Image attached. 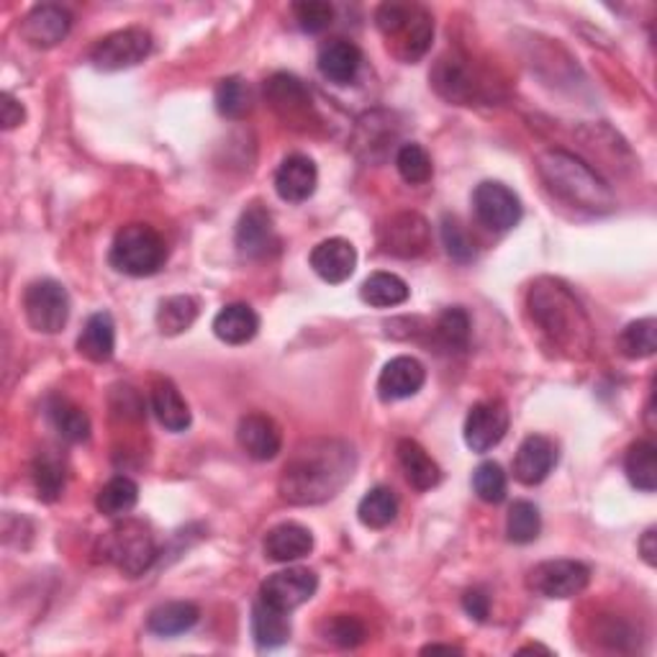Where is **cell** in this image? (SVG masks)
<instances>
[{"mask_svg": "<svg viewBox=\"0 0 657 657\" xmlns=\"http://www.w3.org/2000/svg\"><path fill=\"white\" fill-rule=\"evenodd\" d=\"M442 245L455 262L468 265L476 260V242H472L468 231H465L455 219H450V216L442 219Z\"/></svg>", "mask_w": 657, "mask_h": 657, "instance_id": "cell-47", "label": "cell"}, {"mask_svg": "<svg viewBox=\"0 0 657 657\" xmlns=\"http://www.w3.org/2000/svg\"><path fill=\"white\" fill-rule=\"evenodd\" d=\"M23 119H27V111H23V106L16 101L11 93H3V103H0V121H3V129H16L21 127Z\"/></svg>", "mask_w": 657, "mask_h": 657, "instance_id": "cell-48", "label": "cell"}, {"mask_svg": "<svg viewBox=\"0 0 657 657\" xmlns=\"http://www.w3.org/2000/svg\"><path fill=\"white\" fill-rule=\"evenodd\" d=\"M213 335L227 345H247L252 342L260 331V316L247 303H229L213 316Z\"/></svg>", "mask_w": 657, "mask_h": 657, "instance_id": "cell-25", "label": "cell"}, {"mask_svg": "<svg viewBox=\"0 0 657 657\" xmlns=\"http://www.w3.org/2000/svg\"><path fill=\"white\" fill-rule=\"evenodd\" d=\"M557 465V447L550 437L529 435L514 457V478L521 486H539Z\"/></svg>", "mask_w": 657, "mask_h": 657, "instance_id": "cell-19", "label": "cell"}, {"mask_svg": "<svg viewBox=\"0 0 657 657\" xmlns=\"http://www.w3.org/2000/svg\"><path fill=\"white\" fill-rule=\"evenodd\" d=\"M198 319V301L193 296H170L165 298L157 309V329L165 337H178L182 331H188Z\"/></svg>", "mask_w": 657, "mask_h": 657, "instance_id": "cell-37", "label": "cell"}, {"mask_svg": "<svg viewBox=\"0 0 657 657\" xmlns=\"http://www.w3.org/2000/svg\"><path fill=\"white\" fill-rule=\"evenodd\" d=\"M311 268L321 280L339 286L355 276L357 268V249L352 242H347L342 237L323 239L321 245L313 247L311 252Z\"/></svg>", "mask_w": 657, "mask_h": 657, "instance_id": "cell-21", "label": "cell"}, {"mask_svg": "<svg viewBox=\"0 0 657 657\" xmlns=\"http://www.w3.org/2000/svg\"><path fill=\"white\" fill-rule=\"evenodd\" d=\"M462 609L468 611L470 617L476 619V621H486L488 619V609H490L488 596L484 594V590H478V588L468 590V594L462 596Z\"/></svg>", "mask_w": 657, "mask_h": 657, "instance_id": "cell-49", "label": "cell"}, {"mask_svg": "<svg viewBox=\"0 0 657 657\" xmlns=\"http://www.w3.org/2000/svg\"><path fill=\"white\" fill-rule=\"evenodd\" d=\"M637 547H639V555H643V560L653 568V565L657 563V531L647 529Z\"/></svg>", "mask_w": 657, "mask_h": 657, "instance_id": "cell-50", "label": "cell"}, {"mask_svg": "<svg viewBox=\"0 0 657 657\" xmlns=\"http://www.w3.org/2000/svg\"><path fill=\"white\" fill-rule=\"evenodd\" d=\"M396 168L409 186H424L435 175V165H431L429 152L421 145H416V141H409V145L398 149Z\"/></svg>", "mask_w": 657, "mask_h": 657, "instance_id": "cell-41", "label": "cell"}, {"mask_svg": "<svg viewBox=\"0 0 657 657\" xmlns=\"http://www.w3.org/2000/svg\"><path fill=\"white\" fill-rule=\"evenodd\" d=\"M398 517V498L388 486H376L362 496L357 506V519L368 529H386Z\"/></svg>", "mask_w": 657, "mask_h": 657, "instance_id": "cell-36", "label": "cell"}, {"mask_svg": "<svg viewBox=\"0 0 657 657\" xmlns=\"http://www.w3.org/2000/svg\"><path fill=\"white\" fill-rule=\"evenodd\" d=\"M431 86L437 88L439 96L457 106H470L484 93V82H480L478 72L470 68L468 60L457 54L442 57L437 62L435 72H431Z\"/></svg>", "mask_w": 657, "mask_h": 657, "instance_id": "cell-14", "label": "cell"}, {"mask_svg": "<svg viewBox=\"0 0 657 657\" xmlns=\"http://www.w3.org/2000/svg\"><path fill=\"white\" fill-rule=\"evenodd\" d=\"M590 584L588 565L578 560H545L527 576V586L545 598H573Z\"/></svg>", "mask_w": 657, "mask_h": 657, "instance_id": "cell-9", "label": "cell"}, {"mask_svg": "<svg viewBox=\"0 0 657 657\" xmlns=\"http://www.w3.org/2000/svg\"><path fill=\"white\" fill-rule=\"evenodd\" d=\"M398 452V462H401V470L409 484L416 490H431L439 486V480H442V470H439V465L431 460L429 452L424 450L419 442H414V439H401L396 447Z\"/></svg>", "mask_w": 657, "mask_h": 657, "instance_id": "cell-26", "label": "cell"}, {"mask_svg": "<svg viewBox=\"0 0 657 657\" xmlns=\"http://www.w3.org/2000/svg\"><path fill=\"white\" fill-rule=\"evenodd\" d=\"M316 64H319V72L329 82H337V86H349L357 78L362 64V52L360 47L352 44L347 39H329L323 41L319 49V57H316Z\"/></svg>", "mask_w": 657, "mask_h": 657, "instance_id": "cell-23", "label": "cell"}, {"mask_svg": "<svg viewBox=\"0 0 657 657\" xmlns=\"http://www.w3.org/2000/svg\"><path fill=\"white\" fill-rule=\"evenodd\" d=\"M316 186H319V170H316L311 157L290 155L280 162V168L276 172V190L282 201L288 203L309 201Z\"/></svg>", "mask_w": 657, "mask_h": 657, "instance_id": "cell-22", "label": "cell"}, {"mask_svg": "<svg viewBox=\"0 0 657 657\" xmlns=\"http://www.w3.org/2000/svg\"><path fill=\"white\" fill-rule=\"evenodd\" d=\"M542 531V517L539 509L531 501H514L506 517V535L514 545H529L535 542Z\"/></svg>", "mask_w": 657, "mask_h": 657, "instance_id": "cell-40", "label": "cell"}, {"mask_svg": "<svg viewBox=\"0 0 657 657\" xmlns=\"http://www.w3.org/2000/svg\"><path fill=\"white\" fill-rule=\"evenodd\" d=\"M380 116L382 113H368L360 121V127H357L355 149L362 160H370V162L382 160V157L390 152V147H394L396 129H388L380 135V129H386V123H388V119L380 121Z\"/></svg>", "mask_w": 657, "mask_h": 657, "instance_id": "cell-32", "label": "cell"}, {"mask_svg": "<svg viewBox=\"0 0 657 657\" xmlns=\"http://www.w3.org/2000/svg\"><path fill=\"white\" fill-rule=\"evenodd\" d=\"M293 16L306 34H321L335 21V6L327 0H303L293 6Z\"/></svg>", "mask_w": 657, "mask_h": 657, "instance_id": "cell-46", "label": "cell"}, {"mask_svg": "<svg viewBox=\"0 0 657 657\" xmlns=\"http://www.w3.org/2000/svg\"><path fill=\"white\" fill-rule=\"evenodd\" d=\"M47 414H49V421H52V427L57 429V435L62 439H68V442H86L90 437V419L88 414L80 409V406H74L68 398H52L47 406Z\"/></svg>", "mask_w": 657, "mask_h": 657, "instance_id": "cell-35", "label": "cell"}, {"mask_svg": "<svg viewBox=\"0 0 657 657\" xmlns=\"http://www.w3.org/2000/svg\"><path fill=\"white\" fill-rule=\"evenodd\" d=\"M106 563L121 570L127 578H139L152 568L157 560V542L149 527L141 521L127 519L116 524L101 537V550Z\"/></svg>", "mask_w": 657, "mask_h": 657, "instance_id": "cell-6", "label": "cell"}, {"mask_svg": "<svg viewBox=\"0 0 657 657\" xmlns=\"http://www.w3.org/2000/svg\"><path fill=\"white\" fill-rule=\"evenodd\" d=\"M237 249L247 260H262L278 249V235L272 227V216L268 208L252 203L239 216L237 223Z\"/></svg>", "mask_w": 657, "mask_h": 657, "instance_id": "cell-15", "label": "cell"}, {"mask_svg": "<svg viewBox=\"0 0 657 657\" xmlns=\"http://www.w3.org/2000/svg\"><path fill=\"white\" fill-rule=\"evenodd\" d=\"M624 470H627L629 484L643 494H653L657 488V450L653 442L639 439L627 450L624 457Z\"/></svg>", "mask_w": 657, "mask_h": 657, "instance_id": "cell-33", "label": "cell"}, {"mask_svg": "<svg viewBox=\"0 0 657 657\" xmlns=\"http://www.w3.org/2000/svg\"><path fill=\"white\" fill-rule=\"evenodd\" d=\"M509 409L504 401H480L468 411L465 419V445L472 452H488L496 445H501V439L509 431Z\"/></svg>", "mask_w": 657, "mask_h": 657, "instance_id": "cell-13", "label": "cell"}, {"mask_svg": "<svg viewBox=\"0 0 657 657\" xmlns=\"http://www.w3.org/2000/svg\"><path fill=\"white\" fill-rule=\"evenodd\" d=\"M108 260L123 276L149 278L168 260V245L147 223H127L116 231Z\"/></svg>", "mask_w": 657, "mask_h": 657, "instance_id": "cell-5", "label": "cell"}, {"mask_svg": "<svg viewBox=\"0 0 657 657\" xmlns=\"http://www.w3.org/2000/svg\"><path fill=\"white\" fill-rule=\"evenodd\" d=\"M139 504V486L127 476H116L108 480V484L98 490L96 509L103 514V517L119 519L127 517L129 511H135Z\"/></svg>", "mask_w": 657, "mask_h": 657, "instance_id": "cell-34", "label": "cell"}, {"mask_svg": "<svg viewBox=\"0 0 657 657\" xmlns=\"http://www.w3.org/2000/svg\"><path fill=\"white\" fill-rule=\"evenodd\" d=\"M421 653H424V655H429V653H450V655H460L462 650H460V647H452V645H427Z\"/></svg>", "mask_w": 657, "mask_h": 657, "instance_id": "cell-51", "label": "cell"}, {"mask_svg": "<svg viewBox=\"0 0 657 657\" xmlns=\"http://www.w3.org/2000/svg\"><path fill=\"white\" fill-rule=\"evenodd\" d=\"M70 29H72L70 11H64L62 6H54V3L31 8L27 19L21 21V37L27 39L31 47H39V49L57 47L60 41L68 39Z\"/></svg>", "mask_w": 657, "mask_h": 657, "instance_id": "cell-16", "label": "cell"}, {"mask_svg": "<svg viewBox=\"0 0 657 657\" xmlns=\"http://www.w3.org/2000/svg\"><path fill=\"white\" fill-rule=\"evenodd\" d=\"M472 211L490 231H509L521 221V201L504 182L486 180L472 190Z\"/></svg>", "mask_w": 657, "mask_h": 657, "instance_id": "cell-10", "label": "cell"}, {"mask_svg": "<svg viewBox=\"0 0 657 657\" xmlns=\"http://www.w3.org/2000/svg\"><path fill=\"white\" fill-rule=\"evenodd\" d=\"M427 382V370L416 357L401 355L386 362V368L380 370L378 378V396L382 401H404V398H414Z\"/></svg>", "mask_w": 657, "mask_h": 657, "instance_id": "cell-18", "label": "cell"}, {"mask_svg": "<svg viewBox=\"0 0 657 657\" xmlns=\"http://www.w3.org/2000/svg\"><path fill=\"white\" fill-rule=\"evenodd\" d=\"M64 484H68L64 465L52 455H39L34 462V486L41 501L54 504L62 496Z\"/></svg>", "mask_w": 657, "mask_h": 657, "instance_id": "cell-42", "label": "cell"}, {"mask_svg": "<svg viewBox=\"0 0 657 657\" xmlns=\"http://www.w3.org/2000/svg\"><path fill=\"white\" fill-rule=\"evenodd\" d=\"M216 108H219V113L227 116V119H245L249 108H252L249 88L239 78L221 80L219 88H216Z\"/></svg>", "mask_w": 657, "mask_h": 657, "instance_id": "cell-44", "label": "cell"}, {"mask_svg": "<svg viewBox=\"0 0 657 657\" xmlns=\"http://www.w3.org/2000/svg\"><path fill=\"white\" fill-rule=\"evenodd\" d=\"M252 637L257 647H262V650H272V647L286 645L290 639L288 614L276 609V606L265 604L262 598H257L252 606Z\"/></svg>", "mask_w": 657, "mask_h": 657, "instance_id": "cell-30", "label": "cell"}, {"mask_svg": "<svg viewBox=\"0 0 657 657\" xmlns=\"http://www.w3.org/2000/svg\"><path fill=\"white\" fill-rule=\"evenodd\" d=\"M437 345L447 352H462L470 342V316L460 306H452L435 323Z\"/></svg>", "mask_w": 657, "mask_h": 657, "instance_id": "cell-39", "label": "cell"}, {"mask_svg": "<svg viewBox=\"0 0 657 657\" xmlns=\"http://www.w3.org/2000/svg\"><path fill=\"white\" fill-rule=\"evenodd\" d=\"M23 313L29 327L39 335H57L70 319L68 288L57 280L31 282L23 293Z\"/></svg>", "mask_w": 657, "mask_h": 657, "instance_id": "cell-7", "label": "cell"}, {"mask_svg": "<svg viewBox=\"0 0 657 657\" xmlns=\"http://www.w3.org/2000/svg\"><path fill=\"white\" fill-rule=\"evenodd\" d=\"M198 619H201V611H198L196 604L168 601L149 611L147 629L157 637H178L193 629Z\"/></svg>", "mask_w": 657, "mask_h": 657, "instance_id": "cell-28", "label": "cell"}, {"mask_svg": "<svg viewBox=\"0 0 657 657\" xmlns=\"http://www.w3.org/2000/svg\"><path fill=\"white\" fill-rule=\"evenodd\" d=\"M617 347L624 357H629V360H645V357H653L657 349V321L639 319V321L627 323L617 339Z\"/></svg>", "mask_w": 657, "mask_h": 657, "instance_id": "cell-38", "label": "cell"}, {"mask_svg": "<svg viewBox=\"0 0 657 657\" xmlns=\"http://www.w3.org/2000/svg\"><path fill=\"white\" fill-rule=\"evenodd\" d=\"M316 588H319V576L309 568H286L272 576L260 586V598L265 604L276 606L280 611H296L298 606L311 601Z\"/></svg>", "mask_w": 657, "mask_h": 657, "instance_id": "cell-12", "label": "cell"}, {"mask_svg": "<svg viewBox=\"0 0 657 657\" xmlns=\"http://www.w3.org/2000/svg\"><path fill=\"white\" fill-rule=\"evenodd\" d=\"M265 98H268L272 111H276L282 121L298 123L311 113L309 90H306L301 80L288 72L272 74V78L265 82Z\"/></svg>", "mask_w": 657, "mask_h": 657, "instance_id": "cell-20", "label": "cell"}, {"mask_svg": "<svg viewBox=\"0 0 657 657\" xmlns=\"http://www.w3.org/2000/svg\"><path fill=\"white\" fill-rule=\"evenodd\" d=\"M472 490H476L480 501L486 504H501L509 490V480L498 462H480L472 472Z\"/></svg>", "mask_w": 657, "mask_h": 657, "instance_id": "cell-45", "label": "cell"}, {"mask_svg": "<svg viewBox=\"0 0 657 657\" xmlns=\"http://www.w3.org/2000/svg\"><path fill=\"white\" fill-rule=\"evenodd\" d=\"M321 635L327 643L349 650V647L362 645L368 639V629L355 614H335V617L321 624Z\"/></svg>", "mask_w": 657, "mask_h": 657, "instance_id": "cell-43", "label": "cell"}, {"mask_svg": "<svg viewBox=\"0 0 657 657\" xmlns=\"http://www.w3.org/2000/svg\"><path fill=\"white\" fill-rule=\"evenodd\" d=\"M537 170L547 188L565 203L594 213H609L617 206L609 182L576 155L563 152V149H547L537 157Z\"/></svg>", "mask_w": 657, "mask_h": 657, "instance_id": "cell-3", "label": "cell"}, {"mask_svg": "<svg viewBox=\"0 0 657 657\" xmlns=\"http://www.w3.org/2000/svg\"><path fill=\"white\" fill-rule=\"evenodd\" d=\"M409 296L411 290L406 280L394 276V272H372L360 288V298L372 309H394V306L409 301Z\"/></svg>", "mask_w": 657, "mask_h": 657, "instance_id": "cell-31", "label": "cell"}, {"mask_svg": "<svg viewBox=\"0 0 657 657\" xmlns=\"http://www.w3.org/2000/svg\"><path fill=\"white\" fill-rule=\"evenodd\" d=\"M431 245V229L424 216L414 211H404L390 216L386 227L380 229V247L388 255L401 257V260H414L421 257Z\"/></svg>", "mask_w": 657, "mask_h": 657, "instance_id": "cell-11", "label": "cell"}, {"mask_svg": "<svg viewBox=\"0 0 657 657\" xmlns=\"http://www.w3.org/2000/svg\"><path fill=\"white\" fill-rule=\"evenodd\" d=\"M78 349L90 362H108L116 349V323L108 311H98L90 316L78 337Z\"/></svg>", "mask_w": 657, "mask_h": 657, "instance_id": "cell-27", "label": "cell"}, {"mask_svg": "<svg viewBox=\"0 0 657 657\" xmlns=\"http://www.w3.org/2000/svg\"><path fill=\"white\" fill-rule=\"evenodd\" d=\"M529 313L539 329L570 357L588 355L590 323L576 296L563 282L542 278L529 290Z\"/></svg>", "mask_w": 657, "mask_h": 657, "instance_id": "cell-2", "label": "cell"}, {"mask_svg": "<svg viewBox=\"0 0 657 657\" xmlns=\"http://www.w3.org/2000/svg\"><path fill=\"white\" fill-rule=\"evenodd\" d=\"M152 52V34L139 27L113 31L90 49V62L103 72L137 68Z\"/></svg>", "mask_w": 657, "mask_h": 657, "instance_id": "cell-8", "label": "cell"}, {"mask_svg": "<svg viewBox=\"0 0 657 657\" xmlns=\"http://www.w3.org/2000/svg\"><path fill=\"white\" fill-rule=\"evenodd\" d=\"M376 27L404 62L421 60L435 39L431 13L416 3H382L376 11Z\"/></svg>", "mask_w": 657, "mask_h": 657, "instance_id": "cell-4", "label": "cell"}, {"mask_svg": "<svg viewBox=\"0 0 657 657\" xmlns=\"http://www.w3.org/2000/svg\"><path fill=\"white\" fill-rule=\"evenodd\" d=\"M152 411L168 431H186L193 421L186 398L170 380H157L152 386Z\"/></svg>", "mask_w": 657, "mask_h": 657, "instance_id": "cell-29", "label": "cell"}, {"mask_svg": "<svg viewBox=\"0 0 657 657\" xmlns=\"http://www.w3.org/2000/svg\"><path fill=\"white\" fill-rule=\"evenodd\" d=\"M311 550L313 535L303 524L286 521L272 527L268 535H265V555H268L272 563H296L301 560V557L311 555Z\"/></svg>", "mask_w": 657, "mask_h": 657, "instance_id": "cell-24", "label": "cell"}, {"mask_svg": "<svg viewBox=\"0 0 657 657\" xmlns=\"http://www.w3.org/2000/svg\"><path fill=\"white\" fill-rule=\"evenodd\" d=\"M355 468L357 452L345 439H309L288 457L278 490L293 506L327 504L342 494L355 476Z\"/></svg>", "mask_w": 657, "mask_h": 657, "instance_id": "cell-1", "label": "cell"}, {"mask_svg": "<svg viewBox=\"0 0 657 657\" xmlns=\"http://www.w3.org/2000/svg\"><path fill=\"white\" fill-rule=\"evenodd\" d=\"M237 442L247 457L257 462L276 460L282 450L280 427L265 414H247L237 427Z\"/></svg>", "mask_w": 657, "mask_h": 657, "instance_id": "cell-17", "label": "cell"}]
</instances>
